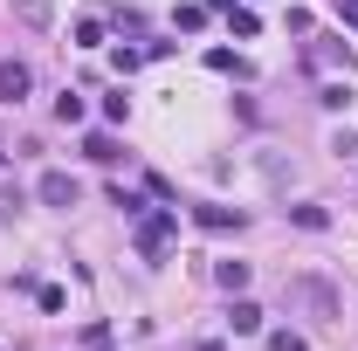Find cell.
<instances>
[{
	"mask_svg": "<svg viewBox=\"0 0 358 351\" xmlns=\"http://www.w3.org/2000/svg\"><path fill=\"white\" fill-rule=\"evenodd\" d=\"M28 89H35V69L28 62H0V103H21Z\"/></svg>",
	"mask_w": 358,
	"mask_h": 351,
	"instance_id": "6da1fadb",
	"label": "cell"
},
{
	"mask_svg": "<svg viewBox=\"0 0 358 351\" xmlns=\"http://www.w3.org/2000/svg\"><path fill=\"white\" fill-rule=\"evenodd\" d=\"M35 193H42L48 207H76V179H69V173H42V186H35Z\"/></svg>",
	"mask_w": 358,
	"mask_h": 351,
	"instance_id": "7a4b0ae2",
	"label": "cell"
},
{
	"mask_svg": "<svg viewBox=\"0 0 358 351\" xmlns=\"http://www.w3.org/2000/svg\"><path fill=\"white\" fill-rule=\"evenodd\" d=\"M296 296H303L317 317H338V296H331V282H317V275H303V282H296Z\"/></svg>",
	"mask_w": 358,
	"mask_h": 351,
	"instance_id": "3957f363",
	"label": "cell"
},
{
	"mask_svg": "<svg viewBox=\"0 0 358 351\" xmlns=\"http://www.w3.org/2000/svg\"><path fill=\"white\" fill-rule=\"evenodd\" d=\"M227 331H234V338H255V331H262V303H248V296H241V303L227 310Z\"/></svg>",
	"mask_w": 358,
	"mask_h": 351,
	"instance_id": "277c9868",
	"label": "cell"
},
{
	"mask_svg": "<svg viewBox=\"0 0 358 351\" xmlns=\"http://www.w3.org/2000/svg\"><path fill=\"white\" fill-rule=\"evenodd\" d=\"M193 214H200V227H214V234H221V227H241L234 207H193Z\"/></svg>",
	"mask_w": 358,
	"mask_h": 351,
	"instance_id": "5b68a950",
	"label": "cell"
},
{
	"mask_svg": "<svg viewBox=\"0 0 358 351\" xmlns=\"http://www.w3.org/2000/svg\"><path fill=\"white\" fill-rule=\"evenodd\" d=\"M289 220H296V227H310V234H324V227H331V214H324V207H310V200H303V207H289Z\"/></svg>",
	"mask_w": 358,
	"mask_h": 351,
	"instance_id": "8992f818",
	"label": "cell"
},
{
	"mask_svg": "<svg viewBox=\"0 0 358 351\" xmlns=\"http://www.w3.org/2000/svg\"><path fill=\"white\" fill-rule=\"evenodd\" d=\"M55 117H62V124H83V96L62 89V96H55Z\"/></svg>",
	"mask_w": 358,
	"mask_h": 351,
	"instance_id": "52a82bcc",
	"label": "cell"
},
{
	"mask_svg": "<svg viewBox=\"0 0 358 351\" xmlns=\"http://www.w3.org/2000/svg\"><path fill=\"white\" fill-rule=\"evenodd\" d=\"M214 275H221V289H248V262H221Z\"/></svg>",
	"mask_w": 358,
	"mask_h": 351,
	"instance_id": "ba28073f",
	"label": "cell"
},
{
	"mask_svg": "<svg viewBox=\"0 0 358 351\" xmlns=\"http://www.w3.org/2000/svg\"><path fill=\"white\" fill-rule=\"evenodd\" d=\"M83 152H90V159H96V166H110V159H117V145H110V138H103V131H96V138H90V145H83Z\"/></svg>",
	"mask_w": 358,
	"mask_h": 351,
	"instance_id": "9c48e42d",
	"label": "cell"
},
{
	"mask_svg": "<svg viewBox=\"0 0 358 351\" xmlns=\"http://www.w3.org/2000/svg\"><path fill=\"white\" fill-rule=\"evenodd\" d=\"M268 351H303V338H296V331H275V338H268Z\"/></svg>",
	"mask_w": 358,
	"mask_h": 351,
	"instance_id": "30bf717a",
	"label": "cell"
},
{
	"mask_svg": "<svg viewBox=\"0 0 358 351\" xmlns=\"http://www.w3.org/2000/svg\"><path fill=\"white\" fill-rule=\"evenodd\" d=\"M200 351H221V345H214V338H207V345H200Z\"/></svg>",
	"mask_w": 358,
	"mask_h": 351,
	"instance_id": "8fae6325",
	"label": "cell"
}]
</instances>
